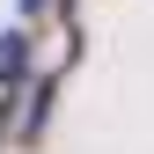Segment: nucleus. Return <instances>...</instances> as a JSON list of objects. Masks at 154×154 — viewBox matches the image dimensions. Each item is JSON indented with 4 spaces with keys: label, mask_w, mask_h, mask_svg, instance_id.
<instances>
[{
    "label": "nucleus",
    "mask_w": 154,
    "mask_h": 154,
    "mask_svg": "<svg viewBox=\"0 0 154 154\" xmlns=\"http://www.w3.org/2000/svg\"><path fill=\"white\" fill-rule=\"evenodd\" d=\"M22 66H29V44L8 37V44H0V81H22Z\"/></svg>",
    "instance_id": "nucleus-1"
}]
</instances>
